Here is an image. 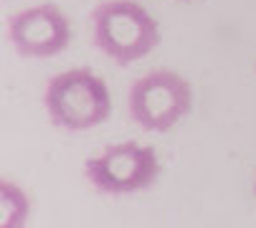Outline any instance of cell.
Segmentation results:
<instances>
[{
	"mask_svg": "<svg viewBox=\"0 0 256 228\" xmlns=\"http://www.w3.org/2000/svg\"><path fill=\"white\" fill-rule=\"evenodd\" d=\"M92 41L106 58L130 66L158 48L160 26L134 0H104L92 10Z\"/></svg>",
	"mask_w": 256,
	"mask_h": 228,
	"instance_id": "6da1fadb",
	"label": "cell"
},
{
	"mask_svg": "<svg viewBox=\"0 0 256 228\" xmlns=\"http://www.w3.org/2000/svg\"><path fill=\"white\" fill-rule=\"evenodd\" d=\"M44 104L51 124L66 132L94 130L112 114V96L106 82L84 66L51 76L44 89Z\"/></svg>",
	"mask_w": 256,
	"mask_h": 228,
	"instance_id": "7a4b0ae2",
	"label": "cell"
},
{
	"mask_svg": "<svg viewBox=\"0 0 256 228\" xmlns=\"http://www.w3.org/2000/svg\"><path fill=\"white\" fill-rule=\"evenodd\" d=\"M127 109L144 132H168L193 109V86L172 68H155L132 82Z\"/></svg>",
	"mask_w": 256,
	"mask_h": 228,
	"instance_id": "3957f363",
	"label": "cell"
},
{
	"mask_svg": "<svg viewBox=\"0 0 256 228\" xmlns=\"http://www.w3.org/2000/svg\"><path fill=\"white\" fill-rule=\"evenodd\" d=\"M84 178L102 196H130L160 178V158L150 144H109L84 162Z\"/></svg>",
	"mask_w": 256,
	"mask_h": 228,
	"instance_id": "277c9868",
	"label": "cell"
},
{
	"mask_svg": "<svg viewBox=\"0 0 256 228\" xmlns=\"http://www.w3.org/2000/svg\"><path fill=\"white\" fill-rule=\"evenodd\" d=\"M8 38L23 58H51L68 48L71 20L58 6L41 3L10 16Z\"/></svg>",
	"mask_w": 256,
	"mask_h": 228,
	"instance_id": "5b68a950",
	"label": "cell"
},
{
	"mask_svg": "<svg viewBox=\"0 0 256 228\" xmlns=\"http://www.w3.org/2000/svg\"><path fill=\"white\" fill-rule=\"evenodd\" d=\"M30 218V200L23 193V188L0 180V226L3 228H23Z\"/></svg>",
	"mask_w": 256,
	"mask_h": 228,
	"instance_id": "8992f818",
	"label": "cell"
},
{
	"mask_svg": "<svg viewBox=\"0 0 256 228\" xmlns=\"http://www.w3.org/2000/svg\"><path fill=\"white\" fill-rule=\"evenodd\" d=\"M254 188H256V180H254Z\"/></svg>",
	"mask_w": 256,
	"mask_h": 228,
	"instance_id": "52a82bcc",
	"label": "cell"
}]
</instances>
